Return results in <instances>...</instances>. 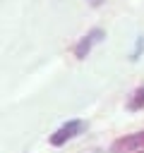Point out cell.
I'll return each mask as SVG.
<instances>
[{
    "label": "cell",
    "instance_id": "obj_1",
    "mask_svg": "<svg viewBox=\"0 0 144 153\" xmlns=\"http://www.w3.org/2000/svg\"><path fill=\"white\" fill-rule=\"evenodd\" d=\"M84 129H86V122H84V120H70V122H65L58 131H53L48 141H50L53 146H62V143H67L72 136L82 134Z\"/></svg>",
    "mask_w": 144,
    "mask_h": 153
},
{
    "label": "cell",
    "instance_id": "obj_2",
    "mask_svg": "<svg viewBox=\"0 0 144 153\" xmlns=\"http://www.w3.org/2000/svg\"><path fill=\"white\" fill-rule=\"evenodd\" d=\"M127 151H144V131L120 136L110 146V153H127Z\"/></svg>",
    "mask_w": 144,
    "mask_h": 153
},
{
    "label": "cell",
    "instance_id": "obj_3",
    "mask_svg": "<svg viewBox=\"0 0 144 153\" xmlns=\"http://www.w3.org/2000/svg\"><path fill=\"white\" fill-rule=\"evenodd\" d=\"M103 36H106V33H103L101 29H94L91 33H86V36H84V38H82V41L77 43V48H74V55H77L79 60H84V57L89 55L91 45H94V43H98V41L103 38Z\"/></svg>",
    "mask_w": 144,
    "mask_h": 153
},
{
    "label": "cell",
    "instance_id": "obj_4",
    "mask_svg": "<svg viewBox=\"0 0 144 153\" xmlns=\"http://www.w3.org/2000/svg\"><path fill=\"white\" fill-rule=\"evenodd\" d=\"M142 108H144V86H137V91L127 100V110H142Z\"/></svg>",
    "mask_w": 144,
    "mask_h": 153
},
{
    "label": "cell",
    "instance_id": "obj_5",
    "mask_svg": "<svg viewBox=\"0 0 144 153\" xmlns=\"http://www.w3.org/2000/svg\"><path fill=\"white\" fill-rule=\"evenodd\" d=\"M89 2H91V5H94V7H98V5H101V2H103V0H89Z\"/></svg>",
    "mask_w": 144,
    "mask_h": 153
},
{
    "label": "cell",
    "instance_id": "obj_6",
    "mask_svg": "<svg viewBox=\"0 0 144 153\" xmlns=\"http://www.w3.org/2000/svg\"><path fill=\"white\" fill-rule=\"evenodd\" d=\"M139 153H144V151H139Z\"/></svg>",
    "mask_w": 144,
    "mask_h": 153
}]
</instances>
